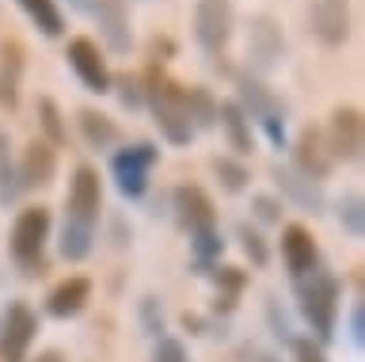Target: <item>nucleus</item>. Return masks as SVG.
<instances>
[{"instance_id": "f257e3e1", "label": "nucleus", "mask_w": 365, "mask_h": 362, "mask_svg": "<svg viewBox=\"0 0 365 362\" xmlns=\"http://www.w3.org/2000/svg\"><path fill=\"white\" fill-rule=\"evenodd\" d=\"M141 99L148 104L153 122L171 145H190L194 122H190V111H187V88L153 65V69L145 73V81H141Z\"/></svg>"}, {"instance_id": "f03ea898", "label": "nucleus", "mask_w": 365, "mask_h": 362, "mask_svg": "<svg viewBox=\"0 0 365 362\" xmlns=\"http://www.w3.org/2000/svg\"><path fill=\"white\" fill-rule=\"evenodd\" d=\"M297 298H301V313L312 324L316 339L335 336V316H339V278L335 275L312 267L308 275L297 278Z\"/></svg>"}, {"instance_id": "7ed1b4c3", "label": "nucleus", "mask_w": 365, "mask_h": 362, "mask_svg": "<svg viewBox=\"0 0 365 362\" xmlns=\"http://www.w3.org/2000/svg\"><path fill=\"white\" fill-rule=\"evenodd\" d=\"M156 161H160V153H156L153 141H133V145H125V149L114 153L110 176H114V183H118V191L125 198H141L145 195L148 172H153Z\"/></svg>"}, {"instance_id": "20e7f679", "label": "nucleus", "mask_w": 365, "mask_h": 362, "mask_svg": "<svg viewBox=\"0 0 365 362\" xmlns=\"http://www.w3.org/2000/svg\"><path fill=\"white\" fill-rule=\"evenodd\" d=\"M46 241H50V210L46 206H27L11 225V259L19 267H38Z\"/></svg>"}, {"instance_id": "39448f33", "label": "nucleus", "mask_w": 365, "mask_h": 362, "mask_svg": "<svg viewBox=\"0 0 365 362\" xmlns=\"http://www.w3.org/2000/svg\"><path fill=\"white\" fill-rule=\"evenodd\" d=\"M236 27L232 0H198L194 4V39L205 54H225Z\"/></svg>"}, {"instance_id": "423d86ee", "label": "nucleus", "mask_w": 365, "mask_h": 362, "mask_svg": "<svg viewBox=\"0 0 365 362\" xmlns=\"http://www.w3.org/2000/svg\"><path fill=\"white\" fill-rule=\"evenodd\" d=\"M65 58H68V69L80 76V84H84L88 92H96V96L114 92V84H110L114 76H110V65H107V58H103L99 42H91V39L80 35V39L68 42Z\"/></svg>"}, {"instance_id": "0eeeda50", "label": "nucleus", "mask_w": 365, "mask_h": 362, "mask_svg": "<svg viewBox=\"0 0 365 362\" xmlns=\"http://www.w3.org/2000/svg\"><path fill=\"white\" fill-rule=\"evenodd\" d=\"M34 332H38V316L31 313V305L11 301L0 324V362H27Z\"/></svg>"}, {"instance_id": "6e6552de", "label": "nucleus", "mask_w": 365, "mask_h": 362, "mask_svg": "<svg viewBox=\"0 0 365 362\" xmlns=\"http://www.w3.org/2000/svg\"><path fill=\"white\" fill-rule=\"evenodd\" d=\"M99 210H103V183H99V172H96L91 164H80L76 172H73V183H68V218H65V221H76V225H88V229H96Z\"/></svg>"}, {"instance_id": "1a4fd4ad", "label": "nucleus", "mask_w": 365, "mask_h": 362, "mask_svg": "<svg viewBox=\"0 0 365 362\" xmlns=\"http://www.w3.org/2000/svg\"><path fill=\"white\" fill-rule=\"evenodd\" d=\"M308 27L324 46H342L350 39V0H308Z\"/></svg>"}, {"instance_id": "9d476101", "label": "nucleus", "mask_w": 365, "mask_h": 362, "mask_svg": "<svg viewBox=\"0 0 365 362\" xmlns=\"http://www.w3.org/2000/svg\"><path fill=\"white\" fill-rule=\"evenodd\" d=\"M293 164H297V172H301L304 179H312V183H319V179L331 176L335 156H331L327 138H324V130H319V126H304L301 134H297V141H293Z\"/></svg>"}, {"instance_id": "9b49d317", "label": "nucleus", "mask_w": 365, "mask_h": 362, "mask_svg": "<svg viewBox=\"0 0 365 362\" xmlns=\"http://www.w3.org/2000/svg\"><path fill=\"white\" fill-rule=\"evenodd\" d=\"M327 138V149L335 161H358L361 156V145H365V122H361V111L358 107H339L331 115V130L324 134Z\"/></svg>"}, {"instance_id": "f8f14e48", "label": "nucleus", "mask_w": 365, "mask_h": 362, "mask_svg": "<svg viewBox=\"0 0 365 362\" xmlns=\"http://www.w3.org/2000/svg\"><path fill=\"white\" fill-rule=\"evenodd\" d=\"M282 54H285L282 27L274 24L270 16H255L251 27H247V61H251V69L270 73L274 65L282 61Z\"/></svg>"}, {"instance_id": "ddd939ff", "label": "nucleus", "mask_w": 365, "mask_h": 362, "mask_svg": "<svg viewBox=\"0 0 365 362\" xmlns=\"http://www.w3.org/2000/svg\"><path fill=\"white\" fill-rule=\"evenodd\" d=\"M91 16H96L99 39L107 42V50L125 54V50L133 46V35H130V8H125V0H96Z\"/></svg>"}, {"instance_id": "4468645a", "label": "nucleus", "mask_w": 365, "mask_h": 362, "mask_svg": "<svg viewBox=\"0 0 365 362\" xmlns=\"http://www.w3.org/2000/svg\"><path fill=\"white\" fill-rule=\"evenodd\" d=\"M175 213H179L182 229H187L190 236L217 229V210H213V202L202 187H190V183L175 187Z\"/></svg>"}, {"instance_id": "2eb2a0df", "label": "nucleus", "mask_w": 365, "mask_h": 362, "mask_svg": "<svg viewBox=\"0 0 365 362\" xmlns=\"http://www.w3.org/2000/svg\"><path fill=\"white\" fill-rule=\"evenodd\" d=\"M282 259L289 267L293 278L308 275L316 263H319V248H316V236L304 229V225H285L282 229Z\"/></svg>"}, {"instance_id": "dca6fc26", "label": "nucleus", "mask_w": 365, "mask_h": 362, "mask_svg": "<svg viewBox=\"0 0 365 362\" xmlns=\"http://www.w3.org/2000/svg\"><path fill=\"white\" fill-rule=\"evenodd\" d=\"M57 172V153H53V145L50 141H31L27 149H23V161H19V191H34V187H46L53 179Z\"/></svg>"}, {"instance_id": "f3484780", "label": "nucleus", "mask_w": 365, "mask_h": 362, "mask_svg": "<svg viewBox=\"0 0 365 362\" xmlns=\"http://www.w3.org/2000/svg\"><path fill=\"white\" fill-rule=\"evenodd\" d=\"M91 301V282L84 275H73L65 282H57V286L50 290V298H46V309H50V316H76L84 305Z\"/></svg>"}, {"instance_id": "a211bd4d", "label": "nucleus", "mask_w": 365, "mask_h": 362, "mask_svg": "<svg viewBox=\"0 0 365 362\" xmlns=\"http://www.w3.org/2000/svg\"><path fill=\"white\" fill-rule=\"evenodd\" d=\"M274 179H278V187L289 195L297 206H304V210H312V213H319L324 210V191H319V183H312V179H304L297 168H274Z\"/></svg>"}, {"instance_id": "6ab92c4d", "label": "nucleus", "mask_w": 365, "mask_h": 362, "mask_svg": "<svg viewBox=\"0 0 365 362\" xmlns=\"http://www.w3.org/2000/svg\"><path fill=\"white\" fill-rule=\"evenodd\" d=\"M19 76H23V50L19 42H0V107L19 104Z\"/></svg>"}, {"instance_id": "aec40b11", "label": "nucleus", "mask_w": 365, "mask_h": 362, "mask_svg": "<svg viewBox=\"0 0 365 362\" xmlns=\"http://www.w3.org/2000/svg\"><path fill=\"white\" fill-rule=\"evenodd\" d=\"M217 122L225 126L228 145H232L240 156H247V153H251V119L244 115V107H240L236 99H225V104H217Z\"/></svg>"}, {"instance_id": "412c9836", "label": "nucleus", "mask_w": 365, "mask_h": 362, "mask_svg": "<svg viewBox=\"0 0 365 362\" xmlns=\"http://www.w3.org/2000/svg\"><path fill=\"white\" fill-rule=\"evenodd\" d=\"M16 4L23 8V16H27L46 39L65 35V16H61V8H57V0H16Z\"/></svg>"}, {"instance_id": "4be33fe9", "label": "nucleus", "mask_w": 365, "mask_h": 362, "mask_svg": "<svg viewBox=\"0 0 365 362\" xmlns=\"http://www.w3.org/2000/svg\"><path fill=\"white\" fill-rule=\"evenodd\" d=\"M76 126H80V134H84V141L91 145V149H107V145H114L118 141V126L103 115V111H91V107H84L76 115Z\"/></svg>"}, {"instance_id": "5701e85b", "label": "nucleus", "mask_w": 365, "mask_h": 362, "mask_svg": "<svg viewBox=\"0 0 365 362\" xmlns=\"http://www.w3.org/2000/svg\"><path fill=\"white\" fill-rule=\"evenodd\" d=\"M91 236H96V229L76 225V221H65V229H61V256L68 259V263H80V259L91 252Z\"/></svg>"}, {"instance_id": "b1692460", "label": "nucleus", "mask_w": 365, "mask_h": 362, "mask_svg": "<svg viewBox=\"0 0 365 362\" xmlns=\"http://www.w3.org/2000/svg\"><path fill=\"white\" fill-rule=\"evenodd\" d=\"M187 111H190L194 134L217 126V104H213V96L205 92V88H187Z\"/></svg>"}, {"instance_id": "393cba45", "label": "nucleus", "mask_w": 365, "mask_h": 362, "mask_svg": "<svg viewBox=\"0 0 365 362\" xmlns=\"http://www.w3.org/2000/svg\"><path fill=\"white\" fill-rule=\"evenodd\" d=\"M210 168L217 172V179H221V187H225V191H232V195H236V191H244V187H247V179H251V176H247V168L240 164V161H232V156H213Z\"/></svg>"}, {"instance_id": "a878e982", "label": "nucleus", "mask_w": 365, "mask_h": 362, "mask_svg": "<svg viewBox=\"0 0 365 362\" xmlns=\"http://www.w3.org/2000/svg\"><path fill=\"white\" fill-rule=\"evenodd\" d=\"M38 122H42V130H46V141H50V145H65L68 130H65L61 111H57V104H53L50 96H38Z\"/></svg>"}, {"instance_id": "bb28decb", "label": "nucleus", "mask_w": 365, "mask_h": 362, "mask_svg": "<svg viewBox=\"0 0 365 362\" xmlns=\"http://www.w3.org/2000/svg\"><path fill=\"white\" fill-rule=\"evenodd\" d=\"M339 225L350 236H361L365 233V198L361 195H346V198L339 202Z\"/></svg>"}, {"instance_id": "cd10ccee", "label": "nucleus", "mask_w": 365, "mask_h": 362, "mask_svg": "<svg viewBox=\"0 0 365 362\" xmlns=\"http://www.w3.org/2000/svg\"><path fill=\"white\" fill-rule=\"evenodd\" d=\"M19 195V183H16V168H11V156H8V138L0 130V202H8Z\"/></svg>"}, {"instance_id": "c85d7f7f", "label": "nucleus", "mask_w": 365, "mask_h": 362, "mask_svg": "<svg viewBox=\"0 0 365 362\" xmlns=\"http://www.w3.org/2000/svg\"><path fill=\"white\" fill-rule=\"evenodd\" d=\"M190 244H194V256H198V263H210V259L221 256V248H225V241L217 236V229H213V233H194Z\"/></svg>"}, {"instance_id": "c756f323", "label": "nucleus", "mask_w": 365, "mask_h": 362, "mask_svg": "<svg viewBox=\"0 0 365 362\" xmlns=\"http://www.w3.org/2000/svg\"><path fill=\"white\" fill-rule=\"evenodd\" d=\"M240 241H244V252L251 256V263H255V267H262V263L270 259L267 244H262V236H259L255 229H247V225H240Z\"/></svg>"}, {"instance_id": "7c9ffc66", "label": "nucleus", "mask_w": 365, "mask_h": 362, "mask_svg": "<svg viewBox=\"0 0 365 362\" xmlns=\"http://www.w3.org/2000/svg\"><path fill=\"white\" fill-rule=\"evenodd\" d=\"M141 324L148 336H160L164 332V309H160L156 298H141Z\"/></svg>"}, {"instance_id": "2f4dec72", "label": "nucleus", "mask_w": 365, "mask_h": 362, "mask_svg": "<svg viewBox=\"0 0 365 362\" xmlns=\"http://www.w3.org/2000/svg\"><path fill=\"white\" fill-rule=\"evenodd\" d=\"M217 282L225 286V298H217V301H225V309H232V298L244 290V275H240L236 267H221L217 271Z\"/></svg>"}, {"instance_id": "473e14b6", "label": "nucleus", "mask_w": 365, "mask_h": 362, "mask_svg": "<svg viewBox=\"0 0 365 362\" xmlns=\"http://www.w3.org/2000/svg\"><path fill=\"white\" fill-rule=\"evenodd\" d=\"M156 362H187V351H182L179 339L160 336V343H156Z\"/></svg>"}, {"instance_id": "72a5a7b5", "label": "nucleus", "mask_w": 365, "mask_h": 362, "mask_svg": "<svg viewBox=\"0 0 365 362\" xmlns=\"http://www.w3.org/2000/svg\"><path fill=\"white\" fill-rule=\"evenodd\" d=\"M293 358L297 362H327L324 358V347L312 343V339H293Z\"/></svg>"}, {"instance_id": "f704fd0d", "label": "nucleus", "mask_w": 365, "mask_h": 362, "mask_svg": "<svg viewBox=\"0 0 365 362\" xmlns=\"http://www.w3.org/2000/svg\"><path fill=\"white\" fill-rule=\"evenodd\" d=\"M110 84H118L122 88V104L125 107H141V81H130V76H118V81H110Z\"/></svg>"}, {"instance_id": "c9c22d12", "label": "nucleus", "mask_w": 365, "mask_h": 362, "mask_svg": "<svg viewBox=\"0 0 365 362\" xmlns=\"http://www.w3.org/2000/svg\"><path fill=\"white\" fill-rule=\"evenodd\" d=\"M251 206H255V213H259L262 221H282V213H278L282 206L270 195H255V198H251Z\"/></svg>"}, {"instance_id": "e433bc0d", "label": "nucleus", "mask_w": 365, "mask_h": 362, "mask_svg": "<svg viewBox=\"0 0 365 362\" xmlns=\"http://www.w3.org/2000/svg\"><path fill=\"white\" fill-rule=\"evenodd\" d=\"M350 339L354 343H365V305H354L350 309Z\"/></svg>"}, {"instance_id": "4c0bfd02", "label": "nucleus", "mask_w": 365, "mask_h": 362, "mask_svg": "<svg viewBox=\"0 0 365 362\" xmlns=\"http://www.w3.org/2000/svg\"><path fill=\"white\" fill-rule=\"evenodd\" d=\"M73 12H84V16H91V8H96V0H65Z\"/></svg>"}, {"instance_id": "58836bf2", "label": "nucleus", "mask_w": 365, "mask_h": 362, "mask_svg": "<svg viewBox=\"0 0 365 362\" xmlns=\"http://www.w3.org/2000/svg\"><path fill=\"white\" fill-rule=\"evenodd\" d=\"M34 362H65V355H61V351H42Z\"/></svg>"}, {"instance_id": "ea45409f", "label": "nucleus", "mask_w": 365, "mask_h": 362, "mask_svg": "<svg viewBox=\"0 0 365 362\" xmlns=\"http://www.w3.org/2000/svg\"><path fill=\"white\" fill-rule=\"evenodd\" d=\"M255 362H274L270 355H255Z\"/></svg>"}]
</instances>
